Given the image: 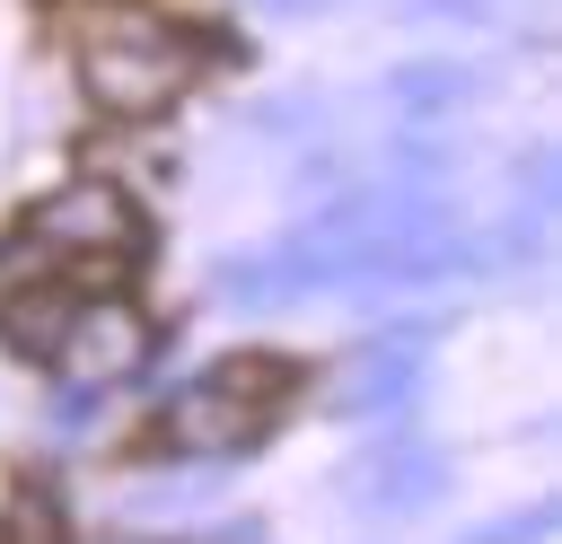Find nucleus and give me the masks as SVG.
Listing matches in <instances>:
<instances>
[{"label":"nucleus","instance_id":"f257e3e1","mask_svg":"<svg viewBox=\"0 0 562 544\" xmlns=\"http://www.w3.org/2000/svg\"><path fill=\"white\" fill-rule=\"evenodd\" d=\"M79 79H88V97H97L105 114L149 123V114H167V105L184 97V79H193V44H184L167 18L123 9V18H97V26H88V44H79Z\"/></svg>","mask_w":562,"mask_h":544},{"label":"nucleus","instance_id":"f03ea898","mask_svg":"<svg viewBox=\"0 0 562 544\" xmlns=\"http://www.w3.org/2000/svg\"><path fill=\"white\" fill-rule=\"evenodd\" d=\"M281 377H290L281 360H220L211 377H193L158 404V447L167 456H246V439L281 404Z\"/></svg>","mask_w":562,"mask_h":544},{"label":"nucleus","instance_id":"7ed1b4c3","mask_svg":"<svg viewBox=\"0 0 562 544\" xmlns=\"http://www.w3.org/2000/svg\"><path fill=\"white\" fill-rule=\"evenodd\" d=\"M18 237H26L35 254H53V263H123V254L140 246V211H132L123 184L79 175V184L44 193V202L18 219Z\"/></svg>","mask_w":562,"mask_h":544},{"label":"nucleus","instance_id":"20e7f679","mask_svg":"<svg viewBox=\"0 0 562 544\" xmlns=\"http://www.w3.org/2000/svg\"><path fill=\"white\" fill-rule=\"evenodd\" d=\"M334 491H342L360 518H413L422 500L448 491V456L422 447V439H386V447H360V456L342 465Z\"/></svg>","mask_w":562,"mask_h":544},{"label":"nucleus","instance_id":"39448f33","mask_svg":"<svg viewBox=\"0 0 562 544\" xmlns=\"http://www.w3.org/2000/svg\"><path fill=\"white\" fill-rule=\"evenodd\" d=\"M140 351H149V325H140L123 298H79V316H70V333H61L53 360H61L79 386H105V377H132Z\"/></svg>","mask_w":562,"mask_h":544},{"label":"nucleus","instance_id":"423d86ee","mask_svg":"<svg viewBox=\"0 0 562 544\" xmlns=\"http://www.w3.org/2000/svg\"><path fill=\"white\" fill-rule=\"evenodd\" d=\"M70 316H79V298H70L61 281H18V290L0 298V342H9L18 360H53L61 333H70Z\"/></svg>","mask_w":562,"mask_h":544},{"label":"nucleus","instance_id":"0eeeda50","mask_svg":"<svg viewBox=\"0 0 562 544\" xmlns=\"http://www.w3.org/2000/svg\"><path fill=\"white\" fill-rule=\"evenodd\" d=\"M413 386H422V360H413L404 342H386V351H369V360L334 386V412H342V421H378V412H395Z\"/></svg>","mask_w":562,"mask_h":544},{"label":"nucleus","instance_id":"6e6552de","mask_svg":"<svg viewBox=\"0 0 562 544\" xmlns=\"http://www.w3.org/2000/svg\"><path fill=\"white\" fill-rule=\"evenodd\" d=\"M386 97H395L404 123H448V114L474 97V70H465V61H404V70L386 79Z\"/></svg>","mask_w":562,"mask_h":544},{"label":"nucleus","instance_id":"1a4fd4ad","mask_svg":"<svg viewBox=\"0 0 562 544\" xmlns=\"http://www.w3.org/2000/svg\"><path fill=\"white\" fill-rule=\"evenodd\" d=\"M0 544H70L61 491H44V483H18V491H9V509H0Z\"/></svg>","mask_w":562,"mask_h":544},{"label":"nucleus","instance_id":"9d476101","mask_svg":"<svg viewBox=\"0 0 562 544\" xmlns=\"http://www.w3.org/2000/svg\"><path fill=\"white\" fill-rule=\"evenodd\" d=\"M544 526H553V509H544V500H536V509H518V518H509V526H492V535H465V544H536V535H544Z\"/></svg>","mask_w":562,"mask_h":544},{"label":"nucleus","instance_id":"9b49d317","mask_svg":"<svg viewBox=\"0 0 562 544\" xmlns=\"http://www.w3.org/2000/svg\"><path fill=\"white\" fill-rule=\"evenodd\" d=\"M255 9H272V18H299V9H325V0H255Z\"/></svg>","mask_w":562,"mask_h":544}]
</instances>
